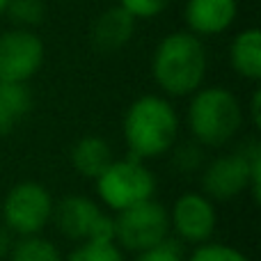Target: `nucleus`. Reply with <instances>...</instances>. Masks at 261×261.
<instances>
[{
  "label": "nucleus",
  "instance_id": "2eb2a0df",
  "mask_svg": "<svg viewBox=\"0 0 261 261\" xmlns=\"http://www.w3.org/2000/svg\"><path fill=\"white\" fill-rule=\"evenodd\" d=\"M32 94L28 83H5L0 81V138L9 135L16 124L30 113Z\"/></svg>",
  "mask_w": 261,
  "mask_h": 261
},
{
  "label": "nucleus",
  "instance_id": "a211bd4d",
  "mask_svg": "<svg viewBox=\"0 0 261 261\" xmlns=\"http://www.w3.org/2000/svg\"><path fill=\"white\" fill-rule=\"evenodd\" d=\"M62 261H124V257L115 241H106V243L90 241V243H78V248L71 250V254Z\"/></svg>",
  "mask_w": 261,
  "mask_h": 261
},
{
  "label": "nucleus",
  "instance_id": "f257e3e1",
  "mask_svg": "<svg viewBox=\"0 0 261 261\" xmlns=\"http://www.w3.org/2000/svg\"><path fill=\"white\" fill-rule=\"evenodd\" d=\"M208 55L202 37L176 30L158 41L151 55V76L167 96H190L202 87Z\"/></svg>",
  "mask_w": 261,
  "mask_h": 261
},
{
  "label": "nucleus",
  "instance_id": "f3484780",
  "mask_svg": "<svg viewBox=\"0 0 261 261\" xmlns=\"http://www.w3.org/2000/svg\"><path fill=\"white\" fill-rule=\"evenodd\" d=\"M5 14L12 18V23L16 28H28V30H32L35 25L44 23L46 7L41 0H9Z\"/></svg>",
  "mask_w": 261,
  "mask_h": 261
},
{
  "label": "nucleus",
  "instance_id": "1a4fd4ad",
  "mask_svg": "<svg viewBox=\"0 0 261 261\" xmlns=\"http://www.w3.org/2000/svg\"><path fill=\"white\" fill-rule=\"evenodd\" d=\"M46 46L37 32L12 28L0 35V81L28 83L41 69Z\"/></svg>",
  "mask_w": 261,
  "mask_h": 261
},
{
  "label": "nucleus",
  "instance_id": "6ab92c4d",
  "mask_svg": "<svg viewBox=\"0 0 261 261\" xmlns=\"http://www.w3.org/2000/svg\"><path fill=\"white\" fill-rule=\"evenodd\" d=\"M188 261H250L241 250L231 248V245H222V243H202Z\"/></svg>",
  "mask_w": 261,
  "mask_h": 261
},
{
  "label": "nucleus",
  "instance_id": "6e6552de",
  "mask_svg": "<svg viewBox=\"0 0 261 261\" xmlns=\"http://www.w3.org/2000/svg\"><path fill=\"white\" fill-rule=\"evenodd\" d=\"M53 197L37 181L16 184L3 202V225L16 236H35L50 222Z\"/></svg>",
  "mask_w": 261,
  "mask_h": 261
},
{
  "label": "nucleus",
  "instance_id": "9b49d317",
  "mask_svg": "<svg viewBox=\"0 0 261 261\" xmlns=\"http://www.w3.org/2000/svg\"><path fill=\"white\" fill-rule=\"evenodd\" d=\"M239 16L236 0H188L184 7V21L188 32L197 37H216L227 32Z\"/></svg>",
  "mask_w": 261,
  "mask_h": 261
},
{
  "label": "nucleus",
  "instance_id": "423d86ee",
  "mask_svg": "<svg viewBox=\"0 0 261 261\" xmlns=\"http://www.w3.org/2000/svg\"><path fill=\"white\" fill-rule=\"evenodd\" d=\"M170 236V213L156 199H144L117 211L115 241L128 252H144L156 248Z\"/></svg>",
  "mask_w": 261,
  "mask_h": 261
},
{
  "label": "nucleus",
  "instance_id": "f8f14e48",
  "mask_svg": "<svg viewBox=\"0 0 261 261\" xmlns=\"http://www.w3.org/2000/svg\"><path fill=\"white\" fill-rule=\"evenodd\" d=\"M135 25H138V21L130 16L126 9L115 5V7L103 9V12L92 21L90 41H92V46H94V50H99V53H103V55L117 53V50H122L124 46L133 39Z\"/></svg>",
  "mask_w": 261,
  "mask_h": 261
},
{
  "label": "nucleus",
  "instance_id": "9d476101",
  "mask_svg": "<svg viewBox=\"0 0 261 261\" xmlns=\"http://www.w3.org/2000/svg\"><path fill=\"white\" fill-rule=\"evenodd\" d=\"M216 208L211 199L202 193H186L174 202L170 213V225L181 241L202 245L216 231Z\"/></svg>",
  "mask_w": 261,
  "mask_h": 261
},
{
  "label": "nucleus",
  "instance_id": "393cba45",
  "mask_svg": "<svg viewBox=\"0 0 261 261\" xmlns=\"http://www.w3.org/2000/svg\"><path fill=\"white\" fill-rule=\"evenodd\" d=\"M7 5H9V0H0V16L5 14V9H7Z\"/></svg>",
  "mask_w": 261,
  "mask_h": 261
},
{
  "label": "nucleus",
  "instance_id": "20e7f679",
  "mask_svg": "<svg viewBox=\"0 0 261 261\" xmlns=\"http://www.w3.org/2000/svg\"><path fill=\"white\" fill-rule=\"evenodd\" d=\"M202 188L208 199H234L243 190H250L254 202H259L261 188V147L250 142L243 151L220 156L208 163L202 176Z\"/></svg>",
  "mask_w": 261,
  "mask_h": 261
},
{
  "label": "nucleus",
  "instance_id": "aec40b11",
  "mask_svg": "<svg viewBox=\"0 0 261 261\" xmlns=\"http://www.w3.org/2000/svg\"><path fill=\"white\" fill-rule=\"evenodd\" d=\"M170 0H119V7L126 9L135 21H149L161 16L167 9Z\"/></svg>",
  "mask_w": 261,
  "mask_h": 261
},
{
  "label": "nucleus",
  "instance_id": "39448f33",
  "mask_svg": "<svg viewBox=\"0 0 261 261\" xmlns=\"http://www.w3.org/2000/svg\"><path fill=\"white\" fill-rule=\"evenodd\" d=\"M94 181L101 202L113 211H122L138 202L151 199L156 190V176L140 158L130 153L122 161H113Z\"/></svg>",
  "mask_w": 261,
  "mask_h": 261
},
{
  "label": "nucleus",
  "instance_id": "ddd939ff",
  "mask_svg": "<svg viewBox=\"0 0 261 261\" xmlns=\"http://www.w3.org/2000/svg\"><path fill=\"white\" fill-rule=\"evenodd\" d=\"M229 64L241 78L257 83L261 78V30L245 28L229 44Z\"/></svg>",
  "mask_w": 261,
  "mask_h": 261
},
{
  "label": "nucleus",
  "instance_id": "412c9836",
  "mask_svg": "<svg viewBox=\"0 0 261 261\" xmlns=\"http://www.w3.org/2000/svg\"><path fill=\"white\" fill-rule=\"evenodd\" d=\"M133 261H184L181 257V248L174 243V241H163L156 248H149L144 252H138V257Z\"/></svg>",
  "mask_w": 261,
  "mask_h": 261
},
{
  "label": "nucleus",
  "instance_id": "b1692460",
  "mask_svg": "<svg viewBox=\"0 0 261 261\" xmlns=\"http://www.w3.org/2000/svg\"><path fill=\"white\" fill-rule=\"evenodd\" d=\"M12 231L7 229L5 225H0V259H5L9 254V250H12Z\"/></svg>",
  "mask_w": 261,
  "mask_h": 261
},
{
  "label": "nucleus",
  "instance_id": "f03ea898",
  "mask_svg": "<svg viewBox=\"0 0 261 261\" xmlns=\"http://www.w3.org/2000/svg\"><path fill=\"white\" fill-rule=\"evenodd\" d=\"M124 142L130 156L158 158L167 153L179 135L174 106L158 94H144L128 106L124 115Z\"/></svg>",
  "mask_w": 261,
  "mask_h": 261
},
{
  "label": "nucleus",
  "instance_id": "4468645a",
  "mask_svg": "<svg viewBox=\"0 0 261 261\" xmlns=\"http://www.w3.org/2000/svg\"><path fill=\"white\" fill-rule=\"evenodd\" d=\"M113 163L110 144L99 135H85L71 147V165L78 174L96 179Z\"/></svg>",
  "mask_w": 261,
  "mask_h": 261
},
{
  "label": "nucleus",
  "instance_id": "7ed1b4c3",
  "mask_svg": "<svg viewBox=\"0 0 261 261\" xmlns=\"http://www.w3.org/2000/svg\"><path fill=\"white\" fill-rule=\"evenodd\" d=\"M188 103V126L199 144L222 147L243 126V108L225 87H199Z\"/></svg>",
  "mask_w": 261,
  "mask_h": 261
},
{
  "label": "nucleus",
  "instance_id": "dca6fc26",
  "mask_svg": "<svg viewBox=\"0 0 261 261\" xmlns=\"http://www.w3.org/2000/svg\"><path fill=\"white\" fill-rule=\"evenodd\" d=\"M9 261H62L60 250L48 239L35 236H21L16 243H12Z\"/></svg>",
  "mask_w": 261,
  "mask_h": 261
},
{
  "label": "nucleus",
  "instance_id": "4be33fe9",
  "mask_svg": "<svg viewBox=\"0 0 261 261\" xmlns=\"http://www.w3.org/2000/svg\"><path fill=\"white\" fill-rule=\"evenodd\" d=\"M199 149L197 147H193V144H184V147L176 151V165L181 167L184 172H188V170H193V167H197V163H199Z\"/></svg>",
  "mask_w": 261,
  "mask_h": 261
},
{
  "label": "nucleus",
  "instance_id": "5701e85b",
  "mask_svg": "<svg viewBox=\"0 0 261 261\" xmlns=\"http://www.w3.org/2000/svg\"><path fill=\"white\" fill-rule=\"evenodd\" d=\"M250 119H252L254 128H261V92L254 90L252 101H250Z\"/></svg>",
  "mask_w": 261,
  "mask_h": 261
},
{
  "label": "nucleus",
  "instance_id": "0eeeda50",
  "mask_svg": "<svg viewBox=\"0 0 261 261\" xmlns=\"http://www.w3.org/2000/svg\"><path fill=\"white\" fill-rule=\"evenodd\" d=\"M50 220L58 231L69 241L90 243V241H115V218L96 206V202L81 195H69L58 206H53Z\"/></svg>",
  "mask_w": 261,
  "mask_h": 261
}]
</instances>
